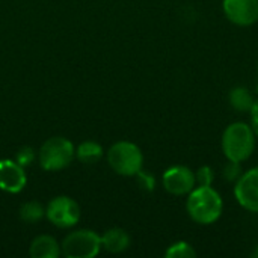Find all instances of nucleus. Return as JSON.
<instances>
[{
  "instance_id": "1",
  "label": "nucleus",
  "mask_w": 258,
  "mask_h": 258,
  "mask_svg": "<svg viewBox=\"0 0 258 258\" xmlns=\"http://www.w3.org/2000/svg\"><path fill=\"white\" fill-rule=\"evenodd\" d=\"M189 218L198 225H212L224 213V200L212 186H197L186 201Z\"/></svg>"
},
{
  "instance_id": "2",
  "label": "nucleus",
  "mask_w": 258,
  "mask_h": 258,
  "mask_svg": "<svg viewBox=\"0 0 258 258\" xmlns=\"http://www.w3.org/2000/svg\"><path fill=\"white\" fill-rule=\"evenodd\" d=\"M255 141L257 136L251 124L243 121L231 122L222 133V153L227 160L243 163L252 156L255 150Z\"/></svg>"
},
{
  "instance_id": "3",
  "label": "nucleus",
  "mask_w": 258,
  "mask_h": 258,
  "mask_svg": "<svg viewBox=\"0 0 258 258\" xmlns=\"http://www.w3.org/2000/svg\"><path fill=\"white\" fill-rule=\"evenodd\" d=\"M107 163L118 175L135 177L144 166V154L136 144L119 141L109 148Z\"/></svg>"
},
{
  "instance_id": "4",
  "label": "nucleus",
  "mask_w": 258,
  "mask_h": 258,
  "mask_svg": "<svg viewBox=\"0 0 258 258\" xmlns=\"http://www.w3.org/2000/svg\"><path fill=\"white\" fill-rule=\"evenodd\" d=\"M74 157L76 147L70 139L62 136L47 139L38 151V162L44 171H60L67 168Z\"/></svg>"
},
{
  "instance_id": "5",
  "label": "nucleus",
  "mask_w": 258,
  "mask_h": 258,
  "mask_svg": "<svg viewBox=\"0 0 258 258\" xmlns=\"http://www.w3.org/2000/svg\"><path fill=\"white\" fill-rule=\"evenodd\" d=\"M101 236L92 230H77L65 236L60 252L67 258H94L101 251Z\"/></svg>"
},
{
  "instance_id": "6",
  "label": "nucleus",
  "mask_w": 258,
  "mask_h": 258,
  "mask_svg": "<svg viewBox=\"0 0 258 258\" xmlns=\"http://www.w3.org/2000/svg\"><path fill=\"white\" fill-rule=\"evenodd\" d=\"M79 204L65 195L54 197L45 207V218L57 228H73L80 221Z\"/></svg>"
},
{
  "instance_id": "7",
  "label": "nucleus",
  "mask_w": 258,
  "mask_h": 258,
  "mask_svg": "<svg viewBox=\"0 0 258 258\" xmlns=\"http://www.w3.org/2000/svg\"><path fill=\"white\" fill-rule=\"evenodd\" d=\"M162 183L165 190L175 197L189 195L197 187L195 172L184 165H175L168 168L163 172Z\"/></svg>"
},
{
  "instance_id": "8",
  "label": "nucleus",
  "mask_w": 258,
  "mask_h": 258,
  "mask_svg": "<svg viewBox=\"0 0 258 258\" xmlns=\"http://www.w3.org/2000/svg\"><path fill=\"white\" fill-rule=\"evenodd\" d=\"M234 197L240 207L251 213H258V166L243 171L234 183Z\"/></svg>"
},
{
  "instance_id": "9",
  "label": "nucleus",
  "mask_w": 258,
  "mask_h": 258,
  "mask_svg": "<svg viewBox=\"0 0 258 258\" xmlns=\"http://www.w3.org/2000/svg\"><path fill=\"white\" fill-rule=\"evenodd\" d=\"M222 9L228 21L239 27H249L258 21V0H224Z\"/></svg>"
},
{
  "instance_id": "10",
  "label": "nucleus",
  "mask_w": 258,
  "mask_h": 258,
  "mask_svg": "<svg viewBox=\"0 0 258 258\" xmlns=\"http://www.w3.org/2000/svg\"><path fill=\"white\" fill-rule=\"evenodd\" d=\"M27 184V177L24 168L15 160L2 159L0 160V189L8 194H18Z\"/></svg>"
},
{
  "instance_id": "11",
  "label": "nucleus",
  "mask_w": 258,
  "mask_h": 258,
  "mask_svg": "<svg viewBox=\"0 0 258 258\" xmlns=\"http://www.w3.org/2000/svg\"><path fill=\"white\" fill-rule=\"evenodd\" d=\"M29 254L32 258H57L60 255V245L54 237L41 234L32 240Z\"/></svg>"
},
{
  "instance_id": "12",
  "label": "nucleus",
  "mask_w": 258,
  "mask_h": 258,
  "mask_svg": "<svg viewBox=\"0 0 258 258\" xmlns=\"http://www.w3.org/2000/svg\"><path fill=\"white\" fill-rule=\"evenodd\" d=\"M130 236L122 228H110L101 236V248L110 254H119L128 249Z\"/></svg>"
},
{
  "instance_id": "13",
  "label": "nucleus",
  "mask_w": 258,
  "mask_h": 258,
  "mask_svg": "<svg viewBox=\"0 0 258 258\" xmlns=\"http://www.w3.org/2000/svg\"><path fill=\"white\" fill-rule=\"evenodd\" d=\"M230 106L237 112H251L255 98L252 97L251 91L245 86H236L228 94Z\"/></svg>"
},
{
  "instance_id": "14",
  "label": "nucleus",
  "mask_w": 258,
  "mask_h": 258,
  "mask_svg": "<svg viewBox=\"0 0 258 258\" xmlns=\"http://www.w3.org/2000/svg\"><path fill=\"white\" fill-rule=\"evenodd\" d=\"M76 157L85 165H94L103 157V147L94 141H85L76 148Z\"/></svg>"
},
{
  "instance_id": "15",
  "label": "nucleus",
  "mask_w": 258,
  "mask_h": 258,
  "mask_svg": "<svg viewBox=\"0 0 258 258\" xmlns=\"http://www.w3.org/2000/svg\"><path fill=\"white\" fill-rule=\"evenodd\" d=\"M18 215H20V219L23 222H26V224H36L42 218H45V207H42L41 203L29 201V203H24L20 207Z\"/></svg>"
},
{
  "instance_id": "16",
  "label": "nucleus",
  "mask_w": 258,
  "mask_h": 258,
  "mask_svg": "<svg viewBox=\"0 0 258 258\" xmlns=\"http://www.w3.org/2000/svg\"><path fill=\"white\" fill-rule=\"evenodd\" d=\"M165 257L166 258H195L197 257V251L195 248L184 242V240H180V242H175L172 243L166 252H165Z\"/></svg>"
},
{
  "instance_id": "17",
  "label": "nucleus",
  "mask_w": 258,
  "mask_h": 258,
  "mask_svg": "<svg viewBox=\"0 0 258 258\" xmlns=\"http://www.w3.org/2000/svg\"><path fill=\"white\" fill-rule=\"evenodd\" d=\"M243 174V168L240 162H233L228 160L224 168H222V177L228 181V183H236Z\"/></svg>"
},
{
  "instance_id": "18",
  "label": "nucleus",
  "mask_w": 258,
  "mask_h": 258,
  "mask_svg": "<svg viewBox=\"0 0 258 258\" xmlns=\"http://www.w3.org/2000/svg\"><path fill=\"white\" fill-rule=\"evenodd\" d=\"M135 178H136L138 186H139L142 190H145V192H153V190L156 189V178H154L153 174H150V172L141 169V171L135 175Z\"/></svg>"
},
{
  "instance_id": "19",
  "label": "nucleus",
  "mask_w": 258,
  "mask_h": 258,
  "mask_svg": "<svg viewBox=\"0 0 258 258\" xmlns=\"http://www.w3.org/2000/svg\"><path fill=\"white\" fill-rule=\"evenodd\" d=\"M195 178L197 186H212L215 181V171L209 165H204L195 172Z\"/></svg>"
},
{
  "instance_id": "20",
  "label": "nucleus",
  "mask_w": 258,
  "mask_h": 258,
  "mask_svg": "<svg viewBox=\"0 0 258 258\" xmlns=\"http://www.w3.org/2000/svg\"><path fill=\"white\" fill-rule=\"evenodd\" d=\"M35 157H36V154H35L33 148H30V147H21L17 151V154H15V162L18 165H21L23 168H26V166L32 165V162L35 160Z\"/></svg>"
},
{
  "instance_id": "21",
  "label": "nucleus",
  "mask_w": 258,
  "mask_h": 258,
  "mask_svg": "<svg viewBox=\"0 0 258 258\" xmlns=\"http://www.w3.org/2000/svg\"><path fill=\"white\" fill-rule=\"evenodd\" d=\"M249 115H251V127H252L255 136L258 138V100L254 101V106H252Z\"/></svg>"
},
{
  "instance_id": "22",
  "label": "nucleus",
  "mask_w": 258,
  "mask_h": 258,
  "mask_svg": "<svg viewBox=\"0 0 258 258\" xmlns=\"http://www.w3.org/2000/svg\"><path fill=\"white\" fill-rule=\"evenodd\" d=\"M252 257L258 258V246H255V249H254V252H252Z\"/></svg>"
},
{
  "instance_id": "23",
  "label": "nucleus",
  "mask_w": 258,
  "mask_h": 258,
  "mask_svg": "<svg viewBox=\"0 0 258 258\" xmlns=\"http://www.w3.org/2000/svg\"><path fill=\"white\" fill-rule=\"evenodd\" d=\"M257 94H258V85H257Z\"/></svg>"
},
{
  "instance_id": "24",
  "label": "nucleus",
  "mask_w": 258,
  "mask_h": 258,
  "mask_svg": "<svg viewBox=\"0 0 258 258\" xmlns=\"http://www.w3.org/2000/svg\"><path fill=\"white\" fill-rule=\"evenodd\" d=\"M257 73H258V65H257Z\"/></svg>"
}]
</instances>
